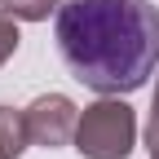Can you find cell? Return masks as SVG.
I'll return each mask as SVG.
<instances>
[{
	"label": "cell",
	"instance_id": "obj_1",
	"mask_svg": "<svg viewBox=\"0 0 159 159\" xmlns=\"http://www.w3.org/2000/svg\"><path fill=\"white\" fill-rule=\"evenodd\" d=\"M57 53L102 97L142 89L159 66V13L150 0H62Z\"/></svg>",
	"mask_w": 159,
	"mask_h": 159
},
{
	"label": "cell",
	"instance_id": "obj_2",
	"mask_svg": "<svg viewBox=\"0 0 159 159\" xmlns=\"http://www.w3.org/2000/svg\"><path fill=\"white\" fill-rule=\"evenodd\" d=\"M137 142V115L119 97H102L80 111L75 124V150L84 159H128Z\"/></svg>",
	"mask_w": 159,
	"mask_h": 159
},
{
	"label": "cell",
	"instance_id": "obj_3",
	"mask_svg": "<svg viewBox=\"0 0 159 159\" xmlns=\"http://www.w3.org/2000/svg\"><path fill=\"white\" fill-rule=\"evenodd\" d=\"M27 115V133H31V146H44V150H57L75 142V124H80V106L62 93H44L22 111Z\"/></svg>",
	"mask_w": 159,
	"mask_h": 159
},
{
	"label": "cell",
	"instance_id": "obj_4",
	"mask_svg": "<svg viewBox=\"0 0 159 159\" xmlns=\"http://www.w3.org/2000/svg\"><path fill=\"white\" fill-rule=\"evenodd\" d=\"M31 133H27V115L13 106H0V159H18L27 150Z\"/></svg>",
	"mask_w": 159,
	"mask_h": 159
},
{
	"label": "cell",
	"instance_id": "obj_5",
	"mask_svg": "<svg viewBox=\"0 0 159 159\" xmlns=\"http://www.w3.org/2000/svg\"><path fill=\"white\" fill-rule=\"evenodd\" d=\"M0 9L13 13V18H22V22H44L49 13L62 9V0H0Z\"/></svg>",
	"mask_w": 159,
	"mask_h": 159
},
{
	"label": "cell",
	"instance_id": "obj_6",
	"mask_svg": "<svg viewBox=\"0 0 159 159\" xmlns=\"http://www.w3.org/2000/svg\"><path fill=\"white\" fill-rule=\"evenodd\" d=\"M18 40H22V35H18V22H13V13H5V9H0V66H5L9 57H13Z\"/></svg>",
	"mask_w": 159,
	"mask_h": 159
},
{
	"label": "cell",
	"instance_id": "obj_7",
	"mask_svg": "<svg viewBox=\"0 0 159 159\" xmlns=\"http://www.w3.org/2000/svg\"><path fill=\"white\" fill-rule=\"evenodd\" d=\"M146 150L159 155V80H155V106H150V124H146Z\"/></svg>",
	"mask_w": 159,
	"mask_h": 159
},
{
	"label": "cell",
	"instance_id": "obj_8",
	"mask_svg": "<svg viewBox=\"0 0 159 159\" xmlns=\"http://www.w3.org/2000/svg\"><path fill=\"white\" fill-rule=\"evenodd\" d=\"M150 159H159V155H150Z\"/></svg>",
	"mask_w": 159,
	"mask_h": 159
}]
</instances>
